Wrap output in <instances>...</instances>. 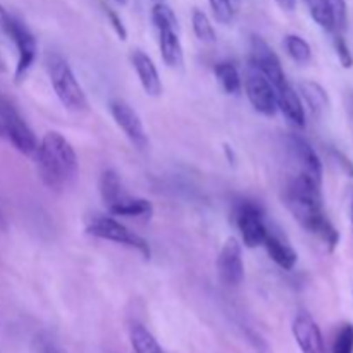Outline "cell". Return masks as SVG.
<instances>
[{"label":"cell","instance_id":"d590c367","mask_svg":"<svg viewBox=\"0 0 353 353\" xmlns=\"http://www.w3.org/2000/svg\"><path fill=\"white\" fill-rule=\"evenodd\" d=\"M276 3H278L283 10H286V12H292L296 7V0H276Z\"/></svg>","mask_w":353,"mask_h":353},{"label":"cell","instance_id":"836d02e7","mask_svg":"<svg viewBox=\"0 0 353 353\" xmlns=\"http://www.w3.org/2000/svg\"><path fill=\"white\" fill-rule=\"evenodd\" d=\"M248 340H250L252 347L255 348V352L257 353H271V350H269V345L265 343L264 340H262L261 334H257L255 331H248Z\"/></svg>","mask_w":353,"mask_h":353},{"label":"cell","instance_id":"3957f363","mask_svg":"<svg viewBox=\"0 0 353 353\" xmlns=\"http://www.w3.org/2000/svg\"><path fill=\"white\" fill-rule=\"evenodd\" d=\"M47 72L55 95L65 109L71 112L88 110V99H86L85 90L81 88L71 65L64 57H61L59 54L48 55Z\"/></svg>","mask_w":353,"mask_h":353},{"label":"cell","instance_id":"52a82bcc","mask_svg":"<svg viewBox=\"0 0 353 353\" xmlns=\"http://www.w3.org/2000/svg\"><path fill=\"white\" fill-rule=\"evenodd\" d=\"M245 93L248 102L262 116H274L278 112V100H276V90L268 78L261 71L248 64L245 72Z\"/></svg>","mask_w":353,"mask_h":353},{"label":"cell","instance_id":"484cf974","mask_svg":"<svg viewBox=\"0 0 353 353\" xmlns=\"http://www.w3.org/2000/svg\"><path fill=\"white\" fill-rule=\"evenodd\" d=\"M152 23H154V26L157 28V30H162V28L179 30L178 17H176L174 10L162 2H157L152 7Z\"/></svg>","mask_w":353,"mask_h":353},{"label":"cell","instance_id":"4fadbf2b","mask_svg":"<svg viewBox=\"0 0 353 353\" xmlns=\"http://www.w3.org/2000/svg\"><path fill=\"white\" fill-rule=\"evenodd\" d=\"M6 140H9L19 154L28 155V157H34L38 152V147H40V141H38L34 131L28 126L26 121H24L16 110H14L12 116H10Z\"/></svg>","mask_w":353,"mask_h":353},{"label":"cell","instance_id":"8992f818","mask_svg":"<svg viewBox=\"0 0 353 353\" xmlns=\"http://www.w3.org/2000/svg\"><path fill=\"white\" fill-rule=\"evenodd\" d=\"M234 223L240 230L241 241L247 248H257L264 245L269 230L264 221V210L259 203L243 200L234 209Z\"/></svg>","mask_w":353,"mask_h":353},{"label":"cell","instance_id":"d6986e66","mask_svg":"<svg viewBox=\"0 0 353 353\" xmlns=\"http://www.w3.org/2000/svg\"><path fill=\"white\" fill-rule=\"evenodd\" d=\"M99 190L100 196H102V202L103 205L107 207V210L126 196V193L123 192V183H121L119 174H117L114 169H105V171L100 174Z\"/></svg>","mask_w":353,"mask_h":353},{"label":"cell","instance_id":"5b68a950","mask_svg":"<svg viewBox=\"0 0 353 353\" xmlns=\"http://www.w3.org/2000/svg\"><path fill=\"white\" fill-rule=\"evenodd\" d=\"M6 37L9 38L17 48V64L16 71H14V79H16V83H19L26 78L28 72L33 68L34 61H37V38H34V34L31 33L30 28H28L23 21H19L14 16L9 17Z\"/></svg>","mask_w":353,"mask_h":353},{"label":"cell","instance_id":"30bf717a","mask_svg":"<svg viewBox=\"0 0 353 353\" xmlns=\"http://www.w3.org/2000/svg\"><path fill=\"white\" fill-rule=\"evenodd\" d=\"M109 110L112 119L116 121L117 126L123 130V133L126 134L128 140H130L138 150H145V148L148 147V134L147 131H145V126L143 123H141L137 110H134L126 100L121 99L110 100Z\"/></svg>","mask_w":353,"mask_h":353},{"label":"cell","instance_id":"f35d334b","mask_svg":"<svg viewBox=\"0 0 353 353\" xmlns=\"http://www.w3.org/2000/svg\"><path fill=\"white\" fill-rule=\"evenodd\" d=\"M352 224H353V200H352Z\"/></svg>","mask_w":353,"mask_h":353},{"label":"cell","instance_id":"8fae6325","mask_svg":"<svg viewBox=\"0 0 353 353\" xmlns=\"http://www.w3.org/2000/svg\"><path fill=\"white\" fill-rule=\"evenodd\" d=\"M288 150L292 155V161L299 168V174L307 176V178L323 185V162H321L319 155L314 150L312 145L305 138L292 133L288 137Z\"/></svg>","mask_w":353,"mask_h":353},{"label":"cell","instance_id":"e0dca14e","mask_svg":"<svg viewBox=\"0 0 353 353\" xmlns=\"http://www.w3.org/2000/svg\"><path fill=\"white\" fill-rule=\"evenodd\" d=\"M299 95L300 99L305 100V103L309 105L310 112L316 117H323L324 114H327L331 107V100L327 92L324 90V86H321L317 81L312 79H305L299 85Z\"/></svg>","mask_w":353,"mask_h":353},{"label":"cell","instance_id":"74e56055","mask_svg":"<svg viewBox=\"0 0 353 353\" xmlns=\"http://www.w3.org/2000/svg\"><path fill=\"white\" fill-rule=\"evenodd\" d=\"M116 2H117V3H121V6H124V3H126L128 0H116Z\"/></svg>","mask_w":353,"mask_h":353},{"label":"cell","instance_id":"f1b7e54d","mask_svg":"<svg viewBox=\"0 0 353 353\" xmlns=\"http://www.w3.org/2000/svg\"><path fill=\"white\" fill-rule=\"evenodd\" d=\"M210 10L214 14V19L219 24H231L234 17L233 0H209Z\"/></svg>","mask_w":353,"mask_h":353},{"label":"cell","instance_id":"4316f807","mask_svg":"<svg viewBox=\"0 0 353 353\" xmlns=\"http://www.w3.org/2000/svg\"><path fill=\"white\" fill-rule=\"evenodd\" d=\"M331 353H353V324L345 323L334 334Z\"/></svg>","mask_w":353,"mask_h":353},{"label":"cell","instance_id":"7402d4cb","mask_svg":"<svg viewBox=\"0 0 353 353\" xmlns=\"http://www.w3.org/2000/svg\"><path fill=\"white\" fill-rule=\"evenodd\" d=\"M214 76L219 81L221 88L226 93H230V95H238L241 92L243 79H241L240 71H238L233 62H217L216 68H214Z\"/></svg>","mask_w":353,"mask_h":353},{"label":"cell","instance_id":"d4e9b609","mask_svg":"<svg viewBox=\"0 0 353 353\" xmlns=\"http://www.w3.org/2000/svg\"><path fill=\"white\" fill-rule=\"evenodd\" d=\"M192 26L193 33L196 34L200 41H203V43H214L216 41V31H214L212 23H210V19L203 10L193 9Z\"/></svg>","mask_w":353,"mask_h":353},{"label":"cell","instance_id":"6da1fadb","mask_svg":"<svg viewBox=\"0 0 353 353\" xmlns=\"http://www.w3.org/2000/svg\"><path fill=\"white\" fill-rule=\"evenodd\" d=\"M321 186L307 176L296 174L285 190V205L303 230L319 238L327 250L334 252L340 243V233L324 212Z\"/></svg>","mask_w":353,"mask_h":353},{"label":"cell","instance_id":"f546056e","mask_svg":"<svg viewBox=\"0 0 353 353\" xmlns=\"http://www.w3.org/2000/svg\"><path fill=\"white\" fill-rule=\"evenodd\" d=\"M333 47H334V52H336V57L338 61H340V64L343 65L345 69H350L353 65V55H352L350 47H348L347 40L343 38V33H334Z\"/></svg>","mask_w":353,"mask_h":353},{"label":"cell","instance_id":"44dd1931","mask_svg":"<svg viewBox=\"0 0 353 353\" xmlns=\"http://www.w3.org/2000/svg\"><path fill=\"white\" fill-rule=\"evenodd\" d=\"M128 333H130V341L134 353H165L157 338L141 323H137V321L131 323Z\"/></svg>","mask_w":353,"mask_h":353},{"label":"cell","instance_id":"ac0fdd59","mask_svg":"<svg viewBox=\"0 0 353 353\" xmlns=\"http://www.w3.org/2000/svg\"><path fill=\"white\" fill-rule=\"evenodd\" d=\"M264 247L268 250V255L271 257V261L274 262L276 265H279L285 271H292L296 265V261H299V255H296L295 248L290 247L288 243L281 240L276 234L268 233L264 240Z\"/></svg>","mask_w":353,"mask_h":353},{"label":"cell","instance_id":"83f0119b","mask_svg":"<svg viewBox=\"0 0 353 353\" xmlns=\"http://www.w3.org/2000/svg\"><path fill=\"white\" fill-rule=\"evenodd\" d=\"M334 23V33H343L348 24L347 0H326Z\"/></svg>","mask_w":353,"mask_h":353},{"label":"cell","instance_id":"7c38bea8","mask_svg":"<svg viewBox=\"0 0 353 353\" xmlns=\"http://www.w3.org/2000/svg\"><path fill=\"white\" fill-rule=\"evenodd\" d=\"M292 331L302 353H326L323 333H321V327L317 326L312 316L305 312L299 314L293 321Z\"/></svg>","mask_w":353,"mask_h":353},{"label":"cell","instance_id":"cb8c5ba5","mask_svg":"<svg viewBox=\"0 0 353 353\" xmlns=\"http://www.w3.org/2000/svg\"><path fill=\"white\" fill-rule=\"evenodd\" d=\"M307 7H309V12L312 16V19L323 28L327 33H334V23L333 16H331L330 6H327L326 0H305Z\"/></svg>","mask_w":353,"mask_h":353},{"label":"cell","instance_id":"e575fe53","mask_svg":"<svg viewBox=\"0 0 353 353\" xmlns=\"http://www.w3.org/2000/svg\"><path fill=\"white\" fill-rule=\"evenodd\" d=\"M9 17H10V14L7 12L2 6H0V34H3V37H6V30H7V23H9Z\"/></svg>","mask_w":353,"mask_h":353},{"label":"cell","instance_id":"2e32d148","mask_svg":"<svg viewBox=\"0 0 353 353\" xmlns=\"http://www.w3.org/2000/svg\"><path fill=\"white\" fill-rule=\"evenodd\" d=\"M159 31V50L161 57L169 68H181L185 62V54H183V45L179 40L178 30L172 28H162Z\"/></svg>","mask_w":353,"mask_h":353},{"label":"cell","instance_id":"d6a6232c","mask_svg":"<svg viewBox=\"0 0 353 353\" xmlns=\"http://www.w3.org/2000/svg\"><path fill=\"white\" fill-rule=\"evenodd\" d=\"M331 155H333L334 162L340 165L341 171H343L345 174L348 176V178H353V162L350 161V159H348L347 155H345L343 152H340V150H333V152H331Z\"/></svg>","mask_w":353,"mask_h":353},{"label":"cell","instance_id":"603a6c76","mask_svg":"<svg viewBox=\"0 0 353 353\" xmlns=\"http://www.w3.org/2000/svg\"><path fill=\"white\" fill-rule=\"evenodd\" d=\"M283 45H285L286 54L292 57V61H295L296 64L303 65L309 64L310 59H312V48L310 45L303 40L299 34H286L285 40H283Z\"/></svg>","mask_w":353,"mask_h":353},{"label":"cell","instance_id":"7a4b0ae2","mask_svg":"<svg viewBox=\"0 0 353 353\" xmlns=\"http://www.w3.org/2000/svg\"><path fill=\"white\" fill-rule=\"evenodd\" d=\"M34 157L38 176L52 192H62L78 174V155L59 131L45 133Z\"/></svg>","mask_w":353,"mask_h":353},{"label":"cell","instance_id":"9c48e42d","mask_svg":"<svg viewBox=\"0 0 353 353\" xmlns=\"http://www.w3.org/2000/svg\"><path fill=\"white\" fill-rule=\"evenodd\" d=\"M217 276L219 281L226 286L241 285L245 278V265H243V248L241 243L234 236L228 238L221 248L216 261Z\"/></svg>","mask_w":353,"mask_h":353},{"label":"cell","instance_id":"8d00e7d4","mask_svg":"<svg viewBox=\"0 0 353 353\" xmlns=\"http://www.w3.org/2000/svg\"><path fill=\"white\" fill-rule=\"evenodd\" d=\"M45 353H61L57 350V348H54V347H47L45 348Z\"/></svg>","mask_w":353,"mask_h":353},{"label":"cell","instance_id":"277c9868","mask_svg":"<svg viewBox=\"0 0 353 353\" xmlns=\"http://www.w3.org/2000/svg\"><path fill=\"white\" fill-rule=\"evenodd\" d=\"M85 231L93 238L99 240L112 241V243L124 245V247L134 248L145 261H150L152 250L150 245L145 238L131 231L124 224H121L116 217L107 216V214H93L86 219Z\"/></svg>","mask_w":353,"mask_h":353},{"label":"cell","instance_id":"1f68e13d","mask_svg":"<svg viewBox=\"0 0 353 353\" xmlns=\"http://www.w3.org/2000/svg\"><path fill=\"white\" fill-rule=\"evenodd\" d=\"M14 109L7 103L0 102V138L6 140L7 137V130H9V123H10V116H12Z\"/></svg>","mask_w":353,"mask_h":353},{"label":"cell","instance_id":"9a60e30c","mask_svg":"<svg viewBox=\"0 0 353 353\" xmlns=\"http://www.w3.org/2000/svg\"><path fill=\"white\" fill-rule=\"evenodd\" d=\"M274 90L276 100H278V110H281L286 121H290L296 128H305V109H303L299 92L288 81L283 83L281 86Z\"/></svg>","mask_w":353,"mask_h":353},{"label":"cell","instance_id":"5bb4252c","mask_svg":"<svg viewBox=\"0 0 353 353\" xmlns=\"http://www.w3.org/2000/svg\"><path fill=\"white\" fill-rule=\"evenodd\" d=\"M131 64H133L134 71H137L138 79H140L145 93L148 97H155V99L161 97L162 92H164V86H162V79L159 76L154 61L145 52L134 50L131 54Z\"/></svg>","mask_w":353,"mask_h":353},{"label":"cell","instance_id":"ffe728a7","mask_svg":"<svg viewBox=\"0 0 353 353\" xmlns=\"http://www.w3.org/2000/svg\"><path fill=\"white\" fill-rule=\"evenodd\" d=\"M109 214L117 217H145V219H150L152 214H154V207L148 200L133 199V196L126 195L116 205L110 207Z\"/></svg>","mask_w":353,"mask_h":353},{"label":"cell","instance_id":"ba28073f","mask_svg":"<svg viewBox=\"0 0 353 353\" xmlns=\"http://www.w3.org/2000/svg\"><path fill=\"white\" fill-rule=\"evenodd\" d=\"M248 64L254 65L257 71H261L274 88L288 81L278 54L269 47L264 38L257 37V34H254L250 40V61H248Z\"/></svg>","mask_w":353,"mask_h":353},{"label":"cell","instance_id":"4dcf8cb0","mask_svg":"<svg viewBox=\"0 0 353 353\" xmlns=\"http://www.w3.org/2000/svg\"><path fill=\"white\" fill-rule=\"evenodd\" d=\"M105 14H107V19H109V23L112 24L114 31H116V34L119 37V40H126L128 38V31H126V26L123 24V21H121V17L117 16V12L114 9H110V7H105Z\"/></svg>","mask_w":353,"mask_h":353}]
</instances>
